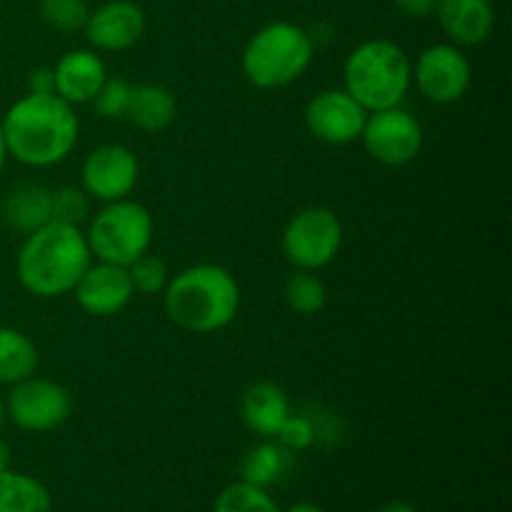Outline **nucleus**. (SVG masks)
<instances>
[{"instance_id": "nucleus-5", "label": "nucleus", "mask_w": 512, "mask_h": 512, "mask_svg": "<svg viewBox=\"0 0 512 512\" xmlns=\"http://www.w3.org/2000/svg\"><path fill=\"white\" fill-rule=\"evenodd\" d=\"M315 58V40L310 30L290 20L263 25L245 43L243 75L260 90H278L295 83Z\"/></svg>"}, {"instance_id": "nucleus-37", "label": "nucleus", "mask_w": 512, "mask_h": 512, "mask_svg": "<svg viewBox=\"0 0 512 512\" xmlns=\"http://www.w3.org/2000/svg\"><path fill=\"white\" fill-rule=\"evenodd\" d=\"M5 420H8V415H5V400L0 398V430H3Z\"/></svg>"}, {"instance_id": "nucleus-33", "label": "nucleus", "mask_w": 512, "mask_h": 512, "mask_svg": "<svg viewBox=\"0 0 512 512\" xmlns=\"http://www.w3.org/2000/svg\"><path fill=\"white\" fill-rule=\"evenodd\" d=\"M378 512H418V508H413V505L405 503V500H393V503L383 505Z\"/></svg>"}, {"instance_id": "nucleus-34", "label": "nucleus", "mask_w": 512, "mask_h": 512, "mask_svg": "<svg viewBox=\"0 0 512 512\" xmlns=\"http://www.w3.org/2000/svg\"><path fill=\"white\" fill-rule=\"evenodd\" d=\"M10 460H13V453H10V445L0 438V473L10 468Z\"/></svg>"}, {"instance_id": "nucleus-30", "label": "nucleus", "mask_w": 512, "mask_h": 512, "mask_svg": "<svg viewBox=\"0 0 512 512\" xmlns=\"http://www.w3.org/2000/svg\"><path fill=\"white\" fill-rule=\"evenodd\" d=\"M280 445L290 450V453H300V450H308L315 445V433L313 425H310L308 415L305 413H290L285 418V423L280 425L278 435H275Z\"/></svg>"}, {"instance_id": "nucleus-32", "label": "nucleus", "mask_w": 512, "mask_h": 512, "mask_svg": "<svg viewBox=\"0 0 512 512\" xmlns=\"http://www.w3.org/2000/svg\"><path fill=\"white\" fill-rule=\"evenodd\" d=\"M28 93L55 95V73L53 68H35L28 75Z\"/></svg>"}, {"instance_id": "nucleus-35", "label": "nucleus", "mask_w": 512, "mask_h": 512, "mask_svg": "<svg viewBox=\"0 0 512 512\" xmlns=\"http://www.w3.org/2000/svg\"><path fill=\"white\" fill-rule=\"evenodd\" d=\"M283 512H325V510L320 508V505H315V503H295L293 508H288Z\"/></svg>"}, {"instance_id": "nucleus-19", "label": "nucleus", "mask_w": 512, "mask_h": 512, "mask_svg": "<svg viewBox=\"0 0 512 512\" xmlns=\"http://www.w3.org/2000/svg\"><path fill=\"white\" fill-rule=\"evenodd\" d=\"M3 220L8 228L30 235L50 220V190L38 183H20L5 195Z\"/></svg>"}, {"instance_id": "nucleus-2", "label": "nucleus", "mask_w": 512, "mask_h": 512, "mask_svg": "<svg viewBox=\"0 0 512 512\" xmlns=\"http://www.w3.org/2000/svg\"><path fill=\"white\" fill-rule=\"evenodd\" d=\"M90 263L93 255L83 230L50 220L35 233L25 235L15 258V275L35 298H60L73 293Z\"/></svg>"}, {"instance_id": "nucleus-6", "label": "nucleus", "mask_w": 512, "mask_h": 512, "mask_svg": "<svg viewBox=\"0 0 512 512\" xmlns=\"http://www.w3.org/2000/svg\"><path fill=\"white\" fill-rule=\"evenodd\" d=\"M85 240L93 260L128 268L135 258L150 250L153 215L145 205L130 198L103 203V208L90 218Z\"/></svg>"}, {"instance_id": "nucleus-16", "label": "nucleus", "mask_w": 512, "mask_h": 512, "mask_svg": "<svg viewBox=\"0 0 512 512\" xmlns=\"http://www.w3.org/2000/svg\"><path fill=\"white\" fill-rule=\"evenodd\" d=\"M55 95L63 98L65 103L83 105L90 103L98 93V88L103 85V80L108 78V70H105L103 58H100L95 50L78 48L68 50L63 58L55 63Z\"/></svg>"}, {"instance_id": "nucleus-15", "label": "nucleus", "mask_w": 512, "mask_h": 512, "mask_svg": "<svg viewBox=\"0 0 512 512\" xmlns=\"http://www.w3.org/2000/svg\"><path fill=\"white\" fill-rule=\"evenodd\" d=\"M433 15L458 48L485 43L495 28L493 0H438Z\"/></svg>"}, {"instance_id": "nucleus-7", "label": "nucleus", "mask_w": 512, "mask_h": 512, "mask_svg": "<svg viewBox=\"0 0 512 512\" xmlns=\"http://www.w3.org/2000/svg\"><path fill=\"white\" fill-rule=\"evenodd\" d=\"M283 255L298 270H320L333 263L343 245V223L325 205L298 210L283 230Z\"/></svg>"}, {"instance_id": "nucleus-17", "label": "nucleus", "mask_w": 512, "mask_h": 512, "mask_svg": "<svg viewBox=\"0 0 512 512\" xmlns=\"http://www.w3.org/2000/svg\"><path fill=\"white\" fill-rule=\"evenodd\" d=\"M290 410L288 393L270 380H258L248 385L240 398V418L250 433L260 438H275Z\"/></svg>"}, {"instance_id": "nucleus-23", "label": "nucleus", "mask_w": 512, "mask_h": 512, "mask_svg": "<svg viewBox=\"0 0 512 512\" xmlns=\"http://www.w3.org/2000/svg\"><path fill=\"white\" fill-rule=\"evenodd\" d=\"M283 298L293 313L318 315L328 303V288L313 270H295L283 285Z\"/></svg>"}, {"instance_id": "nucleus-14", "label": "nucleus", "mask_w": 512, "mask_h": 512, "mask_svg": "<svg viewBox=\"0 0 512 512\" xmlns=\"http://www.w3.org/2000/svg\"><path fill=\"white\" fill-rule=\"evenodd\" d=\"M80 308L93 318H110L128 308L133 300L128 270L123 265H110L93 260L73 288Z\"/></svg>"}, {"instance_id": "nucleus-13", "label": "nucleus", "mask_w": 512, "mask_h": 512, "mask_svg": "<svg viewBox=\"0 0 512 512\" xmlns=\"http://www.w3.org/2000/svg\"><path fill=\"white\" fill-rule=\"evenodd\" d=\"M145 10L133 0H108L90 10L83 33L93 50L120 53L140 43L145 35Z\"/></svg>"}, {"instance_id": "nucleus-8", "label": "nucleus", "mask_w": 512, "mask_h": 512, "mask_svg": "<svg viewBox=\"0 0 512 512\" xmlns=\"http://www.w3.org/2000/svg\"><path fill=\"white\" fill-rule=\"evenodd\" d=\"M73 413V395L60 383L48 378L20 380L5 398V415L15 428L25 433L58 430Z\"/></svg>"}, {"instance_id": "nucleus-10", "label": "nucleus", "mask_w": 512, "mask_h": 512, "mask_svg": "<svg viewBox=\"0 0 512 512\" xmlns=\"http://www.w3.org/2000/svg\"><path fill=\"white\" fill-rule=\"evenodd\" d=\"M413 83L430 103L453 105L468 95L473 83V65L458 45L435 43L415 60Z\"/></svg>"}, {"instance_id": "nucleus-27", "label": "nucleus", "mask_w": 512, "mask_h": 512, "mask_svg": "<svg viewBox=\"0 0 512 512\" xmlns=\"http://www.w3.org/2000/svg\"><path fill=\"white\" fill-rule=\"evenodd\" d=\"M50 218L63 225H80L90 218V195L75 185L50 190Z\"/></svg>"}, {"instance_id": "nucleus-26", "label": "nucleus", "mask_w": 512, "mask_h": 512, "mask_svg": "<svg viewBox=\"0 0 512 512\" xmlns=\"http://www.w3.org/2000/svg\"><path fill=\"white\" fill-rule=\"evenodd\" d=\"M40 15L53 30L73 35L83 33L90 8L85 0H40Z\"/></svg>"}, {"instance_id": "nucleus-20", "label": "nucleus", "mask_w": 512, "mask_h": 512, "mask_svg": "<svg viewBox=\"0 0 512 512\" xmlns=\"http://www.w3.org/2000/svg\"><path fill=\"white\" fill-rule=\"evenodd\" d=\"M293 453L275 438H263V443L253 445L240 463V480L255 488L268 490L288 478L293 470Z\"/></svg>"}, {"instance_id": "nucleus-36", "label": "nucleus", "mask_w": 512, "mask_h": 512, "mask_svg": "<svg viewBox=\"0 0 512 512\" xmlns=\"http://www.w3.org/2000/svg\"><path fill=\"white\" fill-rule=\"evenodd\" d=\"M5 158H8V150H5V138H3V128H0V170H3Z\"/></svg>"}, {"instance_id": "nucleus-9", "label": "nucleus", "mask_w": 512, "mask_h": 512, "mask_svg": "<svg viewBox=\"0 0 512 512\" xmlns=\"http://www.w3.org/2000/svg\"><path fill=\"white\" fill-rule=\"evenodd\" d=\"M360 143L370 158L388 168H403L413 163L423 150V125L403 105L378 113H368Z\"/></svg>"}, {"instance_id": "nucleus-29", "label": "nucleus", "mask_w": 512, "mask_h": 512, "mask_svg": "<svg viewBox=\"0 0 512 512\" xmlns=\"http://www.w3.org/2000/svg\"><path fill=\"white\" fill-rule=\"evenodd\" d=\"M305 415H308L310 425H313L315 433V445H338L340 438L345 433V423L338 413H333L330 408H323V405H313V408H305Z\"/></svg>"}, {"instance_id": "nucleus-1", "label": "nucleus", "mask_w": 512, "mask_h": 512, "mask_svg": "<svg viewBox=\"0 0 512 512\" xmlns=\"http://www.w3.org/2000/svg\"><path fill=\"white\" fill-rule=\"evenodd\" d=\"M5 150L28 168H53L78 145L80 123L73 105L58 95L28 93L0 120Z\"/></svg>"}, {"instance_id": "nucleus-3", "label": "nucleus", "mask_w": 512, "mask_h": 512, "mask_svg": "<svg viewBox=\"0 0 512 512\" xmlns=\"http://www.w3.org/2000/svg\"><path fill=\"white\" fill-rule=\"evenodd\" d=\"M165 313L178 328L210 335L228 328L240 308V285L228 268L198 263L170 275L163 290Z\"/></svg>"}, {"instance_id": "nucleus-4", "label": "nucleus", "mask_w": 512, "mask_h": 512, "mask_svg": "<svg viewBox=\"0 0 512 512\" xmlns=\"http://www.w3.org/2000/svg\"><path fill=\"white\" fill-rule=\"evenodd\" d=\"M343 83L368 113L398 108L413 88V63L393 40H365L345 58Z\"/></svg>"}, {"instance_id": "nucleus-22", "label": "nucleus", "mask_w": 512, "mask_h": 512, "mask_svg": "<svg viewBox=\"0 0 512 512\" xmlns=\"http://www.w3.org/2000/svg\"><path fill=\"white\" fill-rule=\"evenodd\" d=\"M38 348L15 328H0V385H18L38 370Z\"/></svg>"}, {"instance_id": "nucleus-31", "label": "nucleus", "mask_w": 512, "mask_h": 512, "mask_svg": "<svg viewBox=\"0 0 512 512\" xmlns=\"http://www.w3.org/2000/svg\"><path fill=\"white\" fill-rule=\"evenodd\" d=\"M393 5L400 15H405V18L420 20L435 13L438 0H393Z\"/></svg>"}, {"instance_id": "nucleus-21", "label": "nucleus", "mask_w": 512, "mask_h": 512, "mask_svg": "<svg viewBox=\"0 0 512 512\" xmlns=\"http://www.w3.org/2000/svg\"><path fill=\"white\" fill-rule=\"evenodd\" d=\"M0 512H53V498L38 478L8 468L0 473Z\"/></svg>"}, {"instance_id": "nucleus-28", "label": "nucleus", "mask_w": 512, "mask_h": 512, "mask_svg": "<svg viewBox=\"0 0 512 512\" xmlns=\"http://www.w3.org/2000/svg\"><path fill=\"white\" fill-rule=\"evenodd\" d=\"M130 90H133V83H128L125 78H110L108 75L90 103H93L95 113H98L100 118L123 120L125 113H128Z\"/></svg>"}, {"instance_id": "nucleus-11", "label": "nucleus", "mask_w": 512, "mask_h": 512, "mask_svg": "<svg viewBox=\"0 0 512 512\" xmlns=\"http://www.w3.org/2000/svg\"><path fill=\"white\" fill-rule=\"evenodd\" d=\"M140 178V163L130 148L120 143H105L90 150L80 168L83 190L90 200L113 203L133 193Z\"/></svg>"}, {"instance_id": "nucleus-18", "label": "nucleus", "mask_w": 512, "mask_h": 512, "mask_svg": "<svg viewBox=\"0 0 512 512\" xmlns=\"http://www.w3.org/2000/svg\"><path fill=\"white\" fill-rule=\"evenodd\" d=\"M175 118H178V103L165 85H133L125 120H130L135 128L145 133H163L175 123Z\"/></svg>"}, {"instance_id": "nucleus-25", "label": "nucleus", "mask_w": 512, "mask_h": 512, "mask_svg": "<svg viewBox=\"0 0 512 512\" xmlns=\"http://www.w3.org/2000/svg\"><path fill=\"white\" fill-rule=\"evenodd\" d=\"M128 278L133 285V293L138 295H163V290L170 283V270L158 255L143 253L128 265Z\"/></svg>"}, {"instance_id": "nucleus-24", "label": "nucleus", "mask_w": 512, "mask_h": 512, "mask_svg": "<svg viewBox=\"0 0 512 512\" xmlns=\"http://www.w3.org/2000/svg\"><path fill=\"white\" fill-rule=\"evenodd\" d=\"M213 512H283L278 508L273 498L268 495V490L255 488V485L238 483L228 485L223 493L215 500Z\"/></svg>"}, {"instance_id": "nucleus-12", "label": "nucleus", "mask_w": 512, "mask_h": 512, "mask_svg": "<svg viewBox=\"0 0 512 512\" xmlns=\"http://www.w3.org/2000/svg\"><path fill=\"white\" fill-rule=\"evenodd\" d=\"M365 120H368V110L345 88L320 90L305 105V128L325 145L358 143Z\"/></svg>"}]
</instances>
